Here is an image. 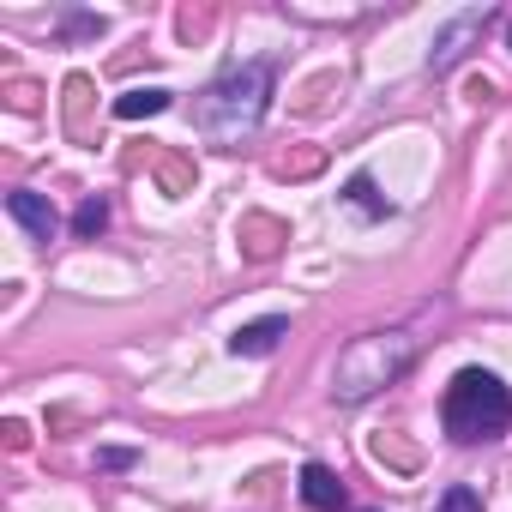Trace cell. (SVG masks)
I'll list each match as a JSON object with an SVG mask.
<instances>
[{
	"label": "cell",
	"mask_w": 512,
	"mask_h": 512,
	"mask_svg": "<svg viewBox=\"0 0 512 512\" xmlns=\"http://www.w3.org/2000/svg\"><path fill=\"white\" fill-rule=\"evenodd\" d=\"M440 422H446V434L464 440V446L494 440V434L512 428V392H506L488 368H464V374H452V386H446V398H440Z\"/></svg>",
	"instance_id": "cell-1"
},
{
	"label": "cell",
	"mask_w": 512,
	"mask_h": 512,
	"mask_svg": "<svg viewBox=\"0 0 512 512\" xmlns=\"http://www.w3.org/2000/svg\"><path fill=\"white\" fill-rule=\"evenodd\" d=\"M266 91H272V67H241V73H229V79H217L205 97H199V109H193V121L211 133V139H223V145H235L241 133H253V121L266 115Z\"/></svg>",
	"instance_id": "cell-2"
},
{
	"label": "cell",
	"mask_w": 512,
	"mask_h": 512,
	"mask_svg": "<svg viewBox=\"0 0 512 512\" xmlns=\"http://www.w3.org/2000/svg\"><path fill=\"white\" fill-rule=\"evenodd\" d=\"M278 338H290V320H284V314H272V320H247V326H235L229 350H235V356H272Z\"/></svg>",
	"instance_id": "cell-3"
},
{
	"label": "cell",
	"mask_w": 512,
	"mask_h": 512,
	"mask_svg": "<svg viewBox=\"0 0 512 512\" xmlns=\"http://www.w3.org/2000/svg\"><path fill=\"white\" fill-rule=\"evenodd\" d=\"M7 211H13L37 241H49V235H55V223H61V217H55V205H49L43 193H7Z\"/></svg>",
	"instance_id": "cell-4"
},
{
	"label": "cell",
	"mask_w": 512,
	"mask_h": 512,
	"mask_svg": "<svg viewBox=\"0 0 512 512\" xmlns=\"http://www.w3.org/2000/svg\"><path fill=\"white\" fill-rule=\"evenodd\" d=\"M302 500H308L314 512H338V506H344V482H338L326 464H302Z\"/></svg>",
	"instance_id": "cell-5"
},
{
	"label": "cell",
	"mask_w": 512,
	"mask_h": 512,
	"mask_svg": "<svg viewBox=\"0 0 512 512\" xmlns=\"http://www.w3.org/2000/svg\"><path fill=\"white\" fill-rule=\"evenodd\" d=\"M482 25H488V13H464V19H458V25H452V31H446L440 43H434V67H452V61L464 55V43H470V37H476Z\"/></svg>",
	"instance_id": "cell-6"
},
{
	"label": "cell",
	"mask_w": 512,
	"mask_h": 512,
	"mask_svg": "<svg viewBox=\"0 0 512 512\" xmlns=\"http://www.w3.org/2000/svg\"><path fill=\"white\" fill-rule=\"evenodd\" d=\"M163 109H169V91H163V85H145V91L115 97V115H121V121H151V115H163Z\"/></svg>",
	"instance_id": "cell-7"
},
{
	"label": "cell",
	"mask_w": 512,
	"mask_h": 512,
	"mask_svg": "<svg viewBox=\"0 0 512 512\" xmlns=\"http://www.w3.org/2000/svg\"><path fill=\"white\" fill-rule=\"evenodd\" d=\"M103 223H109V205H103V199H85V205L73 211V235H85V241L103 235Z\"/></svg>",
	"instance_id": "cell-8"
},
{
	"label": "cell",
	"mask_w": 512,
	"mask_h": 512,
	"mask_svg": "<svg viewBox=\"0 0 512 512\" xmlns=\"http://www.w3.org/2000/svg\"><path fill=\"white\" fill-rule=\"evenodd\" d=\"M434 512H482V494H476V488H464V482H452V488L434 500Z\"/></svg>",
	"instance_id": "cell-9"
},
{
	"label": "cell",
	"mask_w": 512,
	"mask_h": 512,
	"mask_svg": "<svg viewBox=\"0 0 512 512\" xmlns=\"http://www.w3.org/2000/svg\"><path fill=\"white\" fill-rule=\"evenodd\" d=\"M344 199H350V205H356V211H374V217H380V211H386V199H380V193H374V181H368V175H356V181H350V187H344Z\"/></svg>",
	"instance_id": "cell-10"
}]
</instances>
